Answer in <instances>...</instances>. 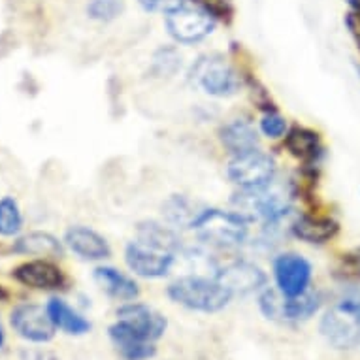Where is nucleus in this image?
<instances>
[{
  "label": "nucleus",
  "instance_id": "1",
  "mask_svg": "<svg viewBox=\"0 0 360 360\" xmlns=\"http://www.w3.org/2000/svg\"><path fill=\"white\" fill-rule=\"evenodd\" d=\"M202 242L217 248H238L249 236V221L238 212L202 207L189 226Z\"/></svg>",
  "mask_w": 360,
  "mask_h": 360
},
{
  "label": "nucleus",
  "instance_id": "2",
  "mask_svg": "<svg viewBox=\"0 0 360 360\" xmlns=\"http://www.w3.org/2000/svg\"><path fill=\"white\" fill-rule=\"evenodd\" d=\"M168 296L172 302L187 307L191 311L217 313L231 304L232 292L215 278L184 276L168 285Z\"/></svg>",
  "mask_w": 360,
  "mask_h": 360
},
{
  "label": "nucleus",
  "instance_id": "3",
  "mask_svg": "<svg viewBox=\"0 0 360 360\" xmlns=\"http://www.w3.org/2000/svg\"><path fill=\"white\" fill-rule=\"evenodd\" d=\"M319 328L334 349L349 351L360 345V298L345 296L334 302L323 315Z\"/></svg>",
  "mask_w": 360,
  "mask_h": 360
},
{
  "label": "nucleus",
  "instance_id": "4",
  "mask_svg": "<svg viewBox=\"0 0 360 360\" xmlns=\"http://www.w3.org/2000/svg\"><path fill=\"white\" fill-rule=\"evenodd\" d=\"M189 79L206 95L217 98L234 96L242 87L238 70L221 55H204L191 66Z\"/></svg>",
  "mask_w": 360,
  "mask_h": 360
},
{
  "label": "nucleus",
  "instance_id": "5",
  "mask_svg": "<svg viewBox=\"0 0 360 360\" xmlns=\"http://www.w3.org/2000/svg\"><path fill=\"white\" fill-rule=\"evenodd\" d=\"M321 302L323 296L311 289L298 296H283L278 289H262L259 296L260 311L268 319L279 323H300L311 319L319 311Z\"/></svg>",
  "mask_w": 360,
  "mask_h": 360
},
{
  "label": "nucleus",
  "instance_id": "6",
  "mask_svg": "<svg viewBox=\"0 0 360 360\" xmlns=\"http://www.w3.org/2000/svg\"><path fill=\"white\" fill-rule=\"evenodd\" d=\"M276 160L259 148L232 157L226 166V176L242 191H260L276 181Z\"/></svg>",
  "mask_w": 360,
  "mask_h": 360
},
{
  "label": "nucleus",
  "instance_id": "7",
  "mask_svg": "<svg viewBox=\"0 0 360 360\" xmlns=\"http://www.w3.org/2000/svg\"><path fill=\"white\" fill-rule=\"evenodd\" d=\"M124 262L130 272L148 279L165 278L176 262V253L151 245L142 240H132L124 248Z\"/></svg>",
  "mask_w": 360,
  "mask_h": 360
},
{
  "label": "nucleus",
  "instance_id": "8",
  "mask_svg": "<svg viewBox=\"0 0 360 360\" xmlns=\"http://www.w3.org/2000/svg\"><path fill=\"white\" fill-rule=\"evenodd\" d=\"M215 18L204 8H191L181 4L166 13V29L179 44H196L213 32Z\"/></svg>",
  "mask_w": 360,
  "mask_h": 360
},
{
  "label": "nucleus",
  "instance_id": "9",
  "mask_svg": "<svg viewBox=\"0 0 360 360\" xmlns=\"http://www.w3.org/2000/svg\"><path fill=\"white\" fill-rule=\"evenodd\" d=\"M276 289L283 296H298L309 289L313 268L306 257L298 253H281L274 259Z\"/></svg>",
  "mask_w": 360,
  "mask_h": 360
},
{
  "label": "nucleus",
  "instance_id": "10",
  "mask_svg": "<svg viewBox=\"0 0 360 360\" xmlns=\"http://www.w3.org/2000/svg\"><path fill=\"white\" fill-rule=\"evenodd\" d=\"M10 325L19 338L30 343H48L55 338V325L48 309L36 304H19L10 315Z\"/></svg>",
  "mask_w": 360,
  "mask_h": 360
},
{
  "label": "nucleus",
  "instance_id": "11",
  "mask_svg": "<svg viewBox=\"0 0 360 360\" xmlns=\"http://www.w3.org/2000/svg\"><path fill=\"white\" fill-rule=\"evenodd\" d=\"M117 321L134 334L153 343L165 336L166 326H168L166 319L157 309L140 302H127L119 307Z\"/></svg>",
  "mask_w": 360,
  "mask_h": 360
},
{
  "label": "nucleus",
  "instance_id": "12",
  "mask_svg": "<svg viewBox=\"0 0 360 360\" xmlns=\"http://www.w3.org/2000/svg\"><path fill=\"white\" fill-rule=\"evenodd\" d=\"M215 279L231 290L232 296L259 292L266 285V274L248 260H234L231 264L219 268Z\"/></svg>",
  "mask_w": 360,
  "mask_h": 360
},
{
  "label": "nucleus",
  "instance_id": "13",
  "mask_svg": "<svg viewBox=\"0 0 360 360\" xmlns=\"http://www.w3.org/2000/svg\"><path fill=\"white\" fill-rule=\"evenodd\" d=\"M12 278L18 283L36 290L63 289L66 283L63 270L48 259L27 260L23 264L15 266L12 270Z\"/></svg>",
  "mask_w": 360,
  "mask_h": 360
},
{
  "label": "nucleus",
  "instance_id": "14",
  "mask_svg": "<svg viewBox=\"0 0 360 360\" xmlns=\"http://www.w3.org/2000/svg\"><path fill=\"white\" fill-rule=\"evenodd\" d=\"M65 245L83 260H104L112 257V248L102 234L89 226H70L65 234Z\"/></svg>",
  "mask_w": 360,
  "mask_h": 360
},
{
  "label": "nucleus",
  "instance_id": "15",
  "mask_svg": "<svg viewBox=\"0 0 360 360\" xmlns=\"http://www.w3.org/2000/svg\"><path fill=\"white\" fill-rule=\"evenodd\" d=\"M290 232L296 240L306 243H328L338 236L340 224L332 217L321 215H298L290 224Z\"/></svg>",
  "mask_w": 360,
  "mask_h": 360
},
{
  "label": "nucleus",
  "instance_id": "16",
  "mask_svg": "<svg viewBox=\"0 0 360 360\" xmlns=\"http://www.w3.org/2000/svg\"><path fill=\"white\" fill-rule=\"evenodd\" d=\"M108 334H110L113 347L117 349V353L124 360H149L157 354V347L153 342L140 338L119 321L110 326Z\"/></svg>",
  "mask_w": 360,
  "mask_h": 360
},
{
  "label": "nucleus",
  "instance_id": "17",
  "mask_svg": "<svg viewBox=\"0 0 360 360\" xmlns=\"http://www.w3.org/2000/svg\"><path fill=\"white\" fill-rule=\"evenodd\" d=\"M219 140L232 157L259 148V134L245 119H232L219 129Z\"/></svg>",
  "mask_w": 360,
  "mask_h": 360
},
{
  "label": "nucleus",
  "instance_id": "18",
  "mask_svg": "<svg viewBox=\"0 0 360 360\" xmlns=\"http://www.w3.org/2000/svg\"><path fill=\"white\" fill-rule=\"evenodd\" d=\"M285 146L289 149V153L295 159L307 162L309 166L317 165L319 159L323 157V142H321V134L306 127H295L285 134Z\"/></svg>",
  "mask_w": 360,
  "mask_h": 360
},
{
  "label": "nucleus",
  "instance_id": "19",
  "mask_svg": "<svg viewBox=\"0 0 360 360\" xmlns=\"http://www.w3.org/2000/svg\"><path fill=\"white\" fill-rule=\"evenodd\" d=\"M95 281L110 298H115V300L132 302L140 296L136 281L112 266H98L95 270Z\"/></svg>",
  "mask_w": 360,
  "mask_h": 360
},
{
  "label": "nucleus",
  "instance_id": "20",
  "mask_svg": "<svg viewBox=\"0 0 360 360\" xmlns=\"http://www.w3.org/2000/svg\"><path fill=\"white\" fill-rule=\"evenodd\" d=\"M13 251L29 257H44V259H60L65 257V242H59L49 232H29L18 238L13 243Z\"/></svg>",
  "mask_w": 360,
  "mask_h": 360
},
{
  "label": "nucleus",
  "instance_id": "21",
  "mask_svg": "<svg viewBox=\"0 0 360 360\" xmlns=\"http://www.w3.org/2000/svg\"><path fill=\"white\" fill-rule=\"evenodd\" d=\"M48 315L53 321L55 328H59L68 336H83L91 330V323H89L82 313L76 311L74 307L68 306L65 300L60 298H51L46 304Z\"/></svg>",
  "mask_w": 360,
  "mask_h": 360
},
{
  "label": "nucleus",
  "instance_id": "22",
  "mask_svg": "<svg viewBox=\"0 0 360 360\" xmlns=\"http://www.w3.org/2000/svg\"><path fill=\"white\" fill-rule=\"evenodd\" d=\"M136 238L160 249L172 251V253H177L181 249V240L176 234V231L159 223V221H142L138 224Z\"/></svg>",
  "mask_w": 360,
  "mask_h": 360
},
{
  "label": "nucleus",
  "instance_id": "23",
  "mask_svg": "<svg viewBox=\"0 0 360 360\" xmlns=\"http://www.w3.org/2000/svg\"><path fill=\"white\" fill-rule=\"evenodd\" d=\"M162 213H165V219L172 226H181V229H189L193 219L196 217L198 210L195 207V204L185 198L184 195H174L170 196L168 200L162 204Z\"/></svg>",
  "mask_w": 360,
  "mask_h": 360
},
{
  "label": "nucleus",
  "instance_id": "24",
  "mask_svg": "<svg viewBox=\"0 0 360 360\" xmlns=\"http://www.w3.org/2000/svg\"><path fill=\"white\" fill-rule=\"evenodd\" d=\"M23 231V213L13 196L0 198V236L12 238Z\"/></svg>",
  "mask_w": 360,
  "mask_h": 360
},
{
  "label": "nucleus",
  "instance_id": "25",
  "mask_svg": "<svg viewBox=\"0 0 360 360\" xmlns=\"http://www.w3.org/2000/svg\"><path fill=\"white\" fill-rule=\"evenodd\" d=\"M123 12V2L121 0H91L87 6L89 18L96 21H112Z\"/></svg>",
  "mask_w": 360,
  "mask_h": 360
},
{
  "label": "nucleus",
  "instance_id": "26",
  "mask_svg": "<svg viewBox=\"0 0 360 360\" xmlns=\"http://www.w3.org/2000/svg\"><path fill=\"white\" fill-rule=\"evenodd\" d=\"M179 66H181V57L177 55L176 49L162 48L155 53L153 70L159 76H172Z\"/></svg>",
  "mask_w": 360,
  "mask_h": 360
},
{
  "label": "nucleus",
  "instance_id": "27",
  "mask_svg": "<svg viewBox=\"0 0 360 360\" xmlns=\"http://www.w3.org/2000/svg\"><path fill=\"white\" fill-rule=\"evenodd\" d=\"M260 132H262L266 138H272V140L283 138L285 134L289 132L287 119H285L283 115H279L278 112L264 113L262 119H260Z\"/></svg>",
  "mask_w": 360,
  "mask_h": 360
},
{
  "label": "nucleus",
  "instance_id": "28",
  "mask_svg": "<svg viewBox=\"0 0 360 360\" xmlns=\"http://www.w3.org/2000/svg\"><path fill=\"white\" fill-rule=\"evenodd\" d=\"M142 4L143 10L148 12H172L184 4V0H138Z\"/></svg>",
  "mask_w": 360,
  "mask_h": 360
},
{
  "label": "nucleus",
  "instance_id": "29",
  "mask_svg": "<svg viewBox=\"0 0 360 360\" xmlns=\"http://www.w3.org/2000/svg\"><path fill=\"white\" fill-rule=\"evenodd\" d=\"M343 272L360 279V248H354L347 255H343Z\"/></svg>",
  "mask_w": 360,
  "mask_h": 360
},
{
  "label": "nucleus",
  "instance_id": "30",
  "mask_svg": "<svg viewBox=\"0 0 360 360\" xmlns=\"http://www.w3.org/2000/svg\"><path fill=\"white\" fill-rule=\"evenodd\" d=\"M345 27H347L349 34L353 38L354 46L360 51V12H353V10H349L345 13Z\"/></svg>",
  "mask_w": 360,
  "mask_h": 360
},
{
  "label": "nucleus",
  "instance_id": "31",
  "mask_svg": "<svg viewBox=\"0 0 360 360\" xmlns=\"http://www.w3.org/2000/svg\"><path fill=\"white\" fill-rule=\"evenodd\" d=\"M21 360H57V356L44 349H23Z\"/></svg>",
  "mask_w": 360,
  "mask_h": 360
},
{
  "label": "nucleus",
  "instance_id": "32",
  "mask_svg": "<svg viewBox=\"0 0 360 360\" xmlns=\"http://www.w3.org/2000/svg\"><path fill=\"white\" fill-rule=\"evenodd\" d=\"M347 4L353 12H360V0H347Z\"/></svg>",
  "mask_w": 360,
  "mask_h": 360
},
{
  "label": "nucleus",
  "instance_id": "33",
  "mask_svg": "<svg viewBox=\"0 0 360 360\" xmlns=\"http://www.w3.org/2000/svg\"><path fill=\"white\" fill-rule=\"evenodd\" d=\"M8 298H10V292H8L4 285H0V302L8 300Z\"/></svg>",
  "mask_w": 360,
  "mask_h": 360
},
{
  "label": "nucleus",
  "instance_id": "34",
  "mask_svg": "<svg viewBox=\"0 0 360 360\" xmlns=\"http://www.w3.org/2000/svg\"><path fill=\"white\" fill-rule=\"evenodd\" d=\"M4 340H6V336H4V328H2V325H0V349H2V345H4Z\"/></svg>",
  "mask_w": 360,
  "mask_h": 360
},
{
  "label": "nucleus",
  "instance_id": "35",
  "mask_svg": "<svg viewBox=\"0 0 360 360\" xmlns=\"http://www.w3.org/2000/svg\"><path fill=\"white\" fill-rule=\"evenodd\" d=\"M356 70H359V76H360V66H359V68H356Z\"/></svg>",
  "mask_w": 360,
  "mask_h": 360
}]
</instances>
